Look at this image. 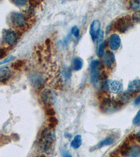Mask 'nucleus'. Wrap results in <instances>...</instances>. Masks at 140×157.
<instances>
[{
	"instance_id": "obj_14",
	"label": "nucleus",
	"mask_w": 140,
	"mask_h": 157,
	"mask_svg": "<svg viewBox=\"0 0 140 157\" xmlns=\"http://www.w3.org/2000/svg\"><path fill=\"white\" fill-rule=\"evenodd\" d=\"M131 147L130 146V144L128 141H126L125 143H123V145H121L120 147V154L122 156H128Z\"/></svg>"
},
{
	"instance_id": "obj_25",
	"label": "nucleus",
	"mask_w": 140,
	"mask_h": 157,
	"mask_svg": "<svg viewBox=\"0 0 140 157\" xmlns=\"http://www.w3.org/2000/svg\"><path fill=\"white\" fill-rule=\"evenodd\" d=\"M103 39H104V32L102 30H100V32H99V34H98V36H97V37H96L95 41L97 43L100 44V43L102 42Z\"/></svg>"
},
{
	"instance_id": "obj_24",
	"label": "nucleus",
	"mask_w": 140,
	"mask_h": 157,
	"mask_svg": "<svg viewBox=\"0 0 140 157\" xmlns=\"http://www.w3.org/2000/svg\"><path fill=\"white\" fill-rule=\"evenodd\" d=\"M14 3L18 6H23L27 4V0H12Z\"/></svg>"
},
{
	"instance_id": "obj_19",
	"label": "nucleus",
	"mask_w": 140,
	"mask_h": 157,
	"mask_svg": "<svg viewBox=\"0 0 140 157\" xmlns=\"http://www.w3.org/2000/svg\"><path fill=\"white\" fill-rule=\"evenodd\" d=\"M48 127L50 128H55L56 126L58 124V119L56 118L54 116H50V117H48Z\"/></svg>"
},
{
	"instance_id": "obj_1",
	"label": "nucleus",
	"mask_w": 140,
	"mask_h": 157,
	"mask_svg": "<svg viewBox=\"0 0 140 157\" xmlns=\"http://www.w3.org/2000/svg\"><path fill=\"white\" fill-rule=\"evenodd\" d=\"M55 142V135L51 128H44L42 131L38 141V146L43 153L49 154L51 151Z\"/></svg>"
},
{
	"instance_id": "obj_6",
	"label": "nucleus",
	"mask_w": 140,
	"mask_h": 157,
	"mask_svg": "<svg viewBox=\"0 0 140 157\" xmlns=\"http://www.w3.org/2000/svg\"><path fill=\"white\" fill-rule=\"evenodd\" d=\"M104 89L113 94H119L123 90V85L118 80H109L104 84Z\"/></svg>"
},
{
	"instance_id": "obj_10",
	"label": "nucleus",
	"mask_w": 140,
	"mask_h": 157,
	"mask_svg": "<svg viewBox=\"0 0 140 157\" xmlns=\"http://www.w3.org/2000/svg\"><path fill=\"white\" fill-rule=\"evenodd\" d=\"M102 62L106 67L110 68L112 67V65L114 64V62H115V57H114V53L107 50L106 51L104 55L102 57Z\"/></svg>"
},
{
	"instance_id": "obj_8",
	"label": "nucleus",
	"mask_w": 140,
	"mask_h": 157,
	"mask_svg": "<svg viewBox=\"0 0 140 157\" xmlns=\"http://www.w3.org/2000/svg\"><path fill=\"white\" fill-rule=\"evenodd\" d=\"M121 40L118 34H111L109 38V45L111 50H116L121 46Z\"/></svg>"
},
{
	"instance_id": "obj_28",
	"label": "nucleus",
	"mask_w": 140,
	"mask_h": 157,
	"mask_svg": "<svg viewBox=\"0 0 140 157\" xmlns=\"http://www.w3.org/2000/svg\"><path fill=\"white\" fill-rule=\"evenodd\" d=\"M79 33H80L79 29H78L77 27L74 26V27H72V34L75 37L77 38V37L79 36Z\"/></svg>"
},
{
	"instance_id": "obj_4",
	"label": "nucleus",
	"mask_w": 140,
	"mask_h": 157,
	"mask_svg": "<svg viewBox=\"0 0 140 157\" xmlns=\"http://www.w3.org/2000/svg\"><path fill=\"white\" fill-rule=\"evenodd\" d=\"M55 98L56 93L49 89H46L41 94V100L46 106H51L55 102Z\"/></svg>"
},
{
	"instance_id": "obj_30",
	"label": "nucleus",
	"mask_w": 140,
	"mask_h": 157,
	"mask_svg": "<svg viewBox=\"0 0 140 157\" xmlns=\"http://www.w3.org/2000/svg\"><path fill=\"white\" fill-rule=\"evenodd\" d=\"M135 139L139 142V143H140V131H139L138 132L135 134Z\"/></svg>"
},
{
	"instance_id": "obj_2",
	"label": "nucleus",
	"mask_w": 140,
	"mask_h": 157,
	"mask_svg": "<svg viewBox=\"0 0 140 157\" xmlns=\"http://www.w3.org/2000/svg\"><path fill=\"white\" fill-rule=\"evenodd\" d=\"M123 105V103L121 101L104 98L100 104V110L104 113H111L120 110Z\"/></svg>"
},
{
	"instance_id": "obj_12",
	"label": "nucleus",
	"mask_w": 140,
	"mask_h": 157,
	"mask_svg": "<svg viewBox=\"0 0 140 157\" xmlns=\"http://www.w3.org/2000/svg\"><path fill=\"white\" fill-rule=\"evenodd\" d=\"M11 75V71L9 67H2L0 69V80L2 82H6Z\"/></svg>"
},
{
	"instance_id": "obj_23",
	"label": "nucleus",
	"mask_w": 140,
	"mask_h": 157,
	"mask_svg": "<svg viewBox=\"0 0 140 157\" xmlns=\"http://www.w3.org/2000/svg\"><path fill=\"white\" fill-rule=\"evenodd\" d=\"M130 5L133 9H140V0H132Z\"/></svg>"
},
{
	"instance_id": "obj_15",
	"label": "nucleus",
	"mask_w": 140,
	"mask_h": 157,
	"mask_svg": "<svg viewBox=\"0 0 140 157\" xmlns=\"http://www.w3.org/2000/svg\"><path fill=\"white\" fill-rule=\"evenodd\" d=\"M82 145V138L80 135H76L71 142V147L74 149H78Z\"/></svg>"
},
{
	"instance_id": "obj_13",
	"label": "nucleus",
	"mask_w": 140,
	"mask_h": 157,
	"mask_svg": "<svg viewBox=\"0 0 140 157\" xmlns=\"http://www.w3.org/2000/svg\"><path fill=\"white\" fill-rule=\"evenodd\" d=\"M128 90L130 93H136L140 92V80L136 79L129 83Z\"/></svg>"
},
{
	"instance_id": "obj_9",
	"label": "nucleus",
	"mask_w": 140,
	"mask_h": 157,
	"mask_svg": "<svg viewBox=\"0 0 140 157\" xmlns=\"http://www.w3.org/2000/svg\"><path fill=\"white\" fill-rule=\"evenodd\" d=\"M100 22L98 20H95L90 27V34L93 40H95L96 37L100 32Z\"/></svg>"
},
{
	"instance_id": "obj_22",
	"label": "nucleus",
	"mask_w": 140,
	"mask_h": 157,
	"mask_svg": "<svg viewBox=\"0 0 140 157\" xmlns=\"http://www.w3.org/2000/svg\"><path fill=\"white\" fill-rule=\"evenodd\" d=\"M48 108H46V114L48 117H50V116H54L55 115V112L54 109L50 107V106H47Z\"/></svg>"
},
{
	"instance_id": "obj_31",
	"label": "nucleus",
	"mask_w": 140,
	"mask_h": 157,
	"mask_svg": "<svg viewBox=\"0 0 140 157\" xmlns=\"http://www.w3.org/2000/svg\"><path fill=\"white\" fill-rule=\"evenodd\" d=\"M134 104H135V105L140 104V95L136 98V100L134 101Z\"/></svg>"
},
{
	"instance_id": "obj_11",
	"label": "nucleus",
	"mask_w": 140,
	"mask_h": 157,
	"mask_svg": "<svg viewBox=\"0 0 140 157\" xmlns=\"http://www.w3.org/2000/svg\"><path fill=\"white\" fill-rule=\"evenodd\" d=\"M4 39L5 43L9 45H13L17 40L16 32L13 30H7L4 34Z\"/></svg>"
},
{
	"instance_id": "obj_26",
	"label": "nucleus",
	"mask_w": 140,
	"mask_h": 157,
	"mask_svg": "<svg viewBox=\"0 0 140 157\" xmlns=\"http://www.w3.org/2000/svg\"><path fill=\"white\" fill-rule=\"evenodd\" d=\"M132 19L134 22H140V11H137L132 15Z\"/></svg>"
},
{
	"instance_id": "obj_7",
	"label": "nucleus",
	"mask_w": 140,
	"mask_h": 157,
	"mask_svg": "<svg viewBox=\"0 0 140 157\" xmlns=\"http://www.w3.org/2000/svg\"><path fill=\"white\" fill-rule=\"evenodd\" d=\"M10 19L12 25L16 27H22L25 24V16L19 12H13Z\"/></svg>"
},
{
	"instance_id": "obj_29",
	"label": "nucleus",
	"mask_w": 140,
	"mask_h": 157,
	"mask_svg": "<svg viewBox=\"0 0 140 157\" xmlns=\"http://www.w3.org/2000/svg\"><path fill=\"white\" fill-rule=\"evenodd\" d=\"M14 59V57H12V56H11V57H9L8 58H6V59L5 60H4L3 62H1V64L2 65V64H5V63H7V62H11V61Z\"/></svg>"
},
{
	"instance_id": "obj_3",
	"label": "nucleus",
	"mask_w": 140,
	"mask_h": 157,
	"mask_svg": "<svg viewBox=\"0 0 140 157\" xmlns=\"http://www.w3.org/2000/svg\"><path fill=\"white\" fill-rule=\"evenodd\" d=\"M132 19L128 16L121 17L115 22L114 28L119 32H126L132 25Z\"/></svg>"
},
{
	"instance_id": "obj_17",
	"label": "nucleus",
	"mask_w": 140,
	"mask_h": 157,
	"mask_svg": "<svg viewBox=\"0 0 140 157\" xmlns=\"http://www.w3.org/2000/svg\"><path fill=\"white\" fill-rule=\"evenodd\" d=\"M72 66L74 70L80 71L83 67V60L79 57L74 58L72 62Z\"/></svg>"
},
{
	"instance_id": "obj_21",
	"label": "nucleus",
	"mask_w": 140,
	"mask_h": 157,
	"mask_svg": "<svg viewBox=\"0 0 140 157\" xmlns=\"http://www.w3.org/2000/svg\"><path fill=\"white\" fill-rule=\"evenodd\" d=\"M24 65H25L24 61L19 60L15 62L14 64H13V67H14V69L16 70H20V69H22V68L24 67Z\"/></svg>"
},
{
	"instance_id": "obj_5",
	"label": "nucleus",
	"mask_w": 140,
	"mask_h": 157,
	"mask_svg": "<svg viewBox=\"0 0 140 157\" xmlns=\"http://www.w3.org/2000/svg\"><path fill=\"white\" fill-rule=\"evenodd\" d=\"M90 78L93 84H97L100 77V63L98 60H93L90 63Z\"/></svg>"
},
{
	"instance_id": "obj_20",
	"label": "nucleus",
	"mask_w": 140,
	"mask_h": 157,
	"mask_svg": "<svg viewBox=\"0 0 140 157\" xmlns=\"http://www.w3.org/2000/svg\"><path fill=\"white\" fill-rule=\"evenodd\" d=\"M105 48H106V45L104 42H102L99 44V46L98 48V51H97V53H98V55L99 57H103V55L106 52Z\"/></svg>"
},
{
	"instance_id": "obj_27",
	"label": "nucleus",
	"mask_w": 140,
	"mask_h": 157,
	"mask_svg": "<svg viewBox=\"0 0 140 157\" xmlns=\"http://www.w3.org/2000/svg\"><path fill=\"white\" fill-rule=\"evenodd\" d=\"M133 124L134 125H139L140 124V110L137 113L135 117L133 119Z\"/></svg>"
},
{
	"instance_id": "obj_18",
	"label": "nucleus",
	"mask_w": 140,
	"mask_h": 157,
	"mask_svg": "<svg viewBox=\"0 0 140 157\" xmlns=\"http://www.w3.org/2000/svg\"><path fill=\"white\" fill-rule=\"evenodd\" d=\"M128 156H140V146L136 145H134L133 147H131Z\"/></svg>"
},
{
	"instance_id": "obj_16",
	"label": "nucleus",
	"mask_w": 140,
	"mask_h": 157,
	"mask_svg": "<svg viewBox=\"0 0 140 157\" xmlns=\"http://www.w3.org/2000/svg\"><path fill=\"white\" fill-rule=\"evenodd\" d=\"M114 138L107 137V138H106L105 139H104L102 141H101L100 143H98L96 146V148L100 149V148L104 147L109 146V145H111L112 143H114Z\"/></svg>"
}]
</instances>
